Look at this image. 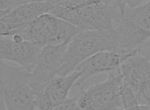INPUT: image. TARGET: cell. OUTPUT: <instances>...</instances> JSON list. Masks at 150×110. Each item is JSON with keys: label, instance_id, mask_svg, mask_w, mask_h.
I'll list each match as a JSON object with an SVG mask.
<instances>
[{"label": "cell", "instance_id": "1", "mask_svg": "<svg viewBox=\"0 0 150 110\" xmlns=\"http://www.w3.org/2000/svg\"><path fill=\"white\" fill-rule=\"evenodd\" d=\"M50 13L81 31H111L121 14L120 1H56Z\"/></svg>", "mask_w": 150, "mask_h": 110}, {"label": "cell", "instance_id": "2", "mask_svg": "<svg viewBox=\"0 0 150 110\" xmlns=\"http://www.w3.org/2000/svg\"><path fill=\"white\" fill-rule=\"evenodd\" d=\"M121 15L114 27L124 55H136L150 39V1H120Z\"/></svg>", "mask_w": 150, "mask_h": 110}, {"label": "cell", "instance_id": "3", "mask_svg": "<svg viewBox=\"0 0 150 110\" xmlns=\"http://www.w3.org/2000/svg\"><path fill=\"white\" fill-rule=\"evenodd\" d=\"M118 46V37L114 30L81 31L68 43L57 76L72 73L82 62L99 52H117Z\"/></svg>", "mask_w": 150, "mask_h": 110}, {"label": "cell", "instance_id": "4", "mask_svg": "<svg viewBox=\"0 0 150 110\" xmlns=\"http://www.w3.org/2000/svg\"><path fill=\"white\" fill-rule=\"evenodd\" d=\"M30 73L1 61V99L7 110H35L37 95L30 84Z\"/></svg>", "mask_w": 150, "mask_h": 110}, {"label": "cell", "instance_id": "5", "mask_svg": "<svg viewBox=\"0 0 150 110\" xmlns=\"http://www.w3.org/2000/svg\"><path fill=\"white\" fill-rule=\"evenodd\" d=\"M80 31L79 28L49 13L14 31L10 36L19 35L24 40L43 48L69 41Z\"/></svg>", "mask_w": 150, "mask_h": 110}, {"label": "cell", "instance_id": "6", "mask_svg": "<svg viewBox=\"0 0 150 110\" xmlns=\"http://www.w3.org/2000/svg\"><path fill=\"white\" fill-rule=\"evenodd\" d=\"M125 85L117 71L103 82L83 88L76 95L80 110H124L122 91Z\"/></svg>", "mask_w": 150, "mask_h": 110}, {"label": "cell", "instance_id": "7", "mask_svg": "<svg viewBox=\"0 0 150 110\" xmlns=\"http://www.w3.org/2000/svg\"><path fill=\"white\" fill-rule=\"evenodd\" d=\"M117 71L125 86L133 92L138 105H150V61L137 54L127 58Z\"/></svg>", "mask_w": 150, "mask_h": 110}, {"label": "cell", "instance_id": "8", "mask_svg": "<svg viewBox=\"0 0 150 110\" xmlns=\"http://www.w3.org/2000/svg\"><path fill=\"white\" fill-rule=\"evenodd\" d=\"M69 41L59 45H48L42 49L30 77L31 87L37 95L57 76Z\"/></svg>", "mask_w": 150, "mask_h": 110}, {"label": "cell", "instance_id": "9", "mask_svg": "<svg viewBox=\"0 0 150 110\" xmlns=\"http://www.w3.org/2000/svg\"><path fill=\"white\" fill-rule=\"evenodd\" d=\"M42 49L19 35L1 36V61L14 62L30 73L35 67Z\"/></svg>", "mask_w": 150, "mask_h": 110}, {"label": "cell", "instance_id": "10", "mask_svg": "<svg viewBox=\"0 0 150 110\" xmlns=\"http://www.w3.org/2000/svg\"><path fill=\"white\" fill-rule=\"evenodd\" d=\"M55 5L56 1H29L1 17V36H10L14 31L50 13Z\"/></svg>", "mask_w": 150, "mask_h": 110}, {"label": "cell", "instance_id": "11", "mask_svg": "<svg viewBox=\"0 0 150 110\" xmlns=\"http://www.w3.org/2000/svg\"><path fill=\"white\" fill-rule=\"evenodd\" d=\"M81 74V71L75 70L67 75L56 76L52 79L37 94L38 109L51 110L62 104Z\"/></svg>", "mask_w": 150, "mask_h": 110}, {"label": "cell", "instance_id": "12", "mask_svg": "<svg viewBox=\"0 0 150 110\" xmlns=\"http://www.w3.org/2000/svg\"><path fill=\"white\" fill-rule=\"evenodd\" d=\"M133 55H124L116 51H102L93 55L82 62L75 69L81 71L82 74L74 86L80 88L83 84L94 75L118 70L127 58Z\"/></svg>", "mask_w": 150, "mask_h": 110}, {"label": "cell", "instance_id": "13", "mask_svg": "<svg viewBox=\"0 0 150 110\" xmlns=\"http://www.w3.org/2000/svg\"><path fill=\"white\" fill-rule=\"evenodd\" d=\"M29 1L24 0H19V1H6V0H1L0 2L1 8H0V14L1 17H4L8 13H10L19 6H21L26 3H27Z\"/></svg>", "mask_w": 150, "mask_h": 110}, {"label": "cell", "instance_id": "14", "mask_svg": "<svg viewBox=\"0 0 150 110\" xmlns=\"http://www.w3.org/2000/svg\"><path fill=\"white\" fill-rule=\"evenodd\" d=\"M51 110H80L77 102V98L75 96L73 97L67 98L62 104H59Z\"/></svg>", "mask_w": 150, "mask_h": 110}, {"label": "cell", "instance_id": "15", "mask_svg": "<svg viewBox=\"0 0 150 110\" xmlns=\"http://www.w3.org/2000/svg\"><path fill=\"white\" fill-rule=\"evenodd\" d=\"M138 54L150 61V39L142 46Z\"/></svg>", "mask_w": 150, "mask_h": 110}, {"label": "cell", "instance_id": "16", "mask_svg": "<svg viewBox=\"0 0 150 110\" xmlns=\"http://www.w3.org/2000/svg\"><path fill=\"white\" fill-rule=\"evenodd\" d=\"M0 110H7L5 104L3 101H0Z\"/></svg>", "mask_w": 150, "mask_h": 110}, {"label": "cell", "instance_id": "17", "mask_svg": "<svg viewBox=\"0 0 150 110\" xmlns=\"http://www.w3.org/2000/svg\"><path fill=\"white\" fill-rule=\"evenodd\" d=\"M125 110H141V109H140L139 105H136V106H134L133 107H131L130 108H128L127 109H125Z\"/></svg>", "mask_w": 150, "mask_h": 110}, {"label": "cell", "instance_id": "18", "mask_svg": "<svg viewBox=\"0 0 150 110\" xmlns=\"http://www.w3.org/2000/svg\"></svg>", "mask_w": 150, "mask_h": 110}, {"label": "cell", "instance_id": "19", "mask_svg": "<svg viewBox=\"0 0 150 110\" xmlns=\"http://www.w3.org/2000/svg\"></svg>", "mask_w": 150, "mask_h": 110}]
</instances>
